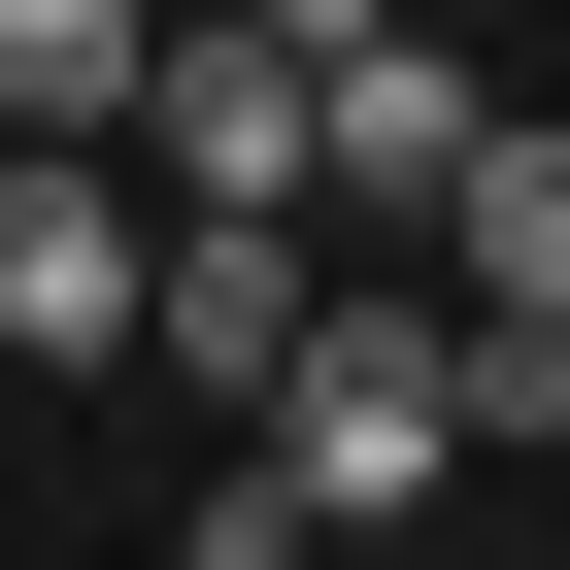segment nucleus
Segmentation results:
<instances>
[{"mask_svg":"<svg viewBox=\"0 0 570 570\" xmlns=\"http://www.w3.org/2000/svg\"><path fill=\"white\" fill-rule=\"evenodd\" d=\"M135 303H168V168L135 135H0V370H135Z\"/></svg>","mask_w":570,"mask_h":570,"instance_id":"nucleus-2","label":"nucleus"},{"mask_svg":"<svg viewBox=\"0 0 570 570\" xmlns=\"http://www.w3.org/2000/svg\"><path fill=\"white\" fill-rule=\"evenodd\" d=\"M470 303H303V370L235 403V470H202V570H303V537H403V503H470V370H436Z\"/></svg>","mask_w":570,"mask_h":570,"instance_id":"nucleus-1","label":"nucleus"},{"mask_svg":"<svg viewBox=\"0 0 570 570\" xmlns=\"http://www.w3.org/2000/svg\"><path fill=\"white\" fill-rule=\"evenodd\" d=\"M303 303H336V268H303V202H168V303H135V370L268 403V370H303Z\"/></svg>","mask_w":570,"mask_h":570,"instance_id":"nucleus-5","label":"nucleus"},{"mask_svg":"<svg viewBox=\"0 0 570 570\" xmlns=\"http://www.w3.org/2000/svg\"><path fill=\"white\" fill-rule=\"evenodd\" d=\"M470 135H503V68H470V0H370V35L303 68V202H470Z\"/></svg>","mask_w":570,"mask_h":570,"instance_id":"nucleus-3","label":"nucleus"},{"mask_svg":"<svg viewBox=\"0 0 570 570\" xmlns=\"http://www.w3.org/2000/svg\"><path fill=\"white\" fill-rule=\"evenodd\" d=\"M135 68H168V0H0V135H135Z\"/></svg>","mask_w":570,"mask_h":570,"instance_id":"nucleus-6","label":"nucleus"},{"mask_svg":"<svg viewBox=\"0 0 570 570\" xmlns=\"http://www.w3.org/2000/svg\"><path fill=\"white\" fill-rule=\"evenodd\" d=\"M470 35H503V0H470Z\"/></svg>","mask_w":570,"mask_h":570,"instance_id":"nucleus-10","label":"nucleus"},{"mask_svg":"<svg viewBox=\"0 0 570 570\" xmlns=\"http://www.w3.org/2000/svg\"><path fill=\"white\" fill-rule=\"evenodd\" d=\"M135 168H168V202H303V35H268V0H168Z\"/></svg>","mask_w":570,"mask_h":570,"instance_id":"nucleus-4","label":"nucleus"},{"mask_svg":"<svg viewBox=\"0 0 570 570\" xmlns=\"http://www.w3.org/2000/svg\"><path fill=\"white\" fill-rule=\"evenodd\" d=\"M436 370H470V470H570V303H470Z\"/></svg>","mask_w":570,"mask_h":570,"instance_id":"nucleus-8","label":"nucleus"},{"mask_svg":"<svg viewBox=\"0 0 570 570\" xmlns=\"http://www.w3.org/2000/svg\"><path fill=\"white\" fill-rule=\"evenodd\" d=\"M0 403H35V370H0Z\"/></svg>","mask_w":570,"mask_h":570,"instance_id":"nucleus-9","label":"nucleus"},{"mask_svg":"<svg viewBox=\"0 0 570 570\" xmlns=\"http://www.w3.org/2000/svg\"><path fill=\"white\" fill-rule=\"evenodd\" d=\"M436 235H470V303H570V101H503V135H470V202H436Z\"/></svg>","mask_w":570,"mask_h":570,"instance_id":"nucleus-7","label":"nucleus"}]
</instances>
